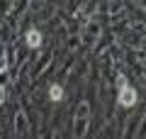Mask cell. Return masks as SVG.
Returning <instances> with one entry per match:
<instances>
[{
	"instance_id": "1",
	"label": "cell",
	"mask_w": 146,
	"mask_h": 139,
	"mask_svg": "<svg viewBox=\"0 0 146 139\" xmlns=\"http://www.w3.org/2000/svg\"><path fill=\"white\" fill-rule=\"evenodd\" d=\"M117 86H119V105L131 108V105L136 103V93H134V88L127 86V78H124V76L117 78Z\"/></svg>"
},
{
	"instance_id": "3",
	"label": "cell",
	"mask_w": 146,
	"mask_h": 139,
	"mask_svg": "<svg viewBox=\"0 0 146 139\" xmlns=\"http://www.w3.org/2000/svg\"><path fill=\"white\" fill-rule=\"evenodd\" d=\"M49 98H51L54 103H58V100L63 98V88H61V86H56V83H54V86L49 88Z\"/></svg>"
},
{
	"instance_id": "2",
	"label": "cell",
	"mask_w": 146,
	"mask_h": 139,
	"mask_svg": "<svg viewBox=\"0 0 146 139\" xmlns=\"http://www.w3.org/2000/svg\"><path fill=\"white\" fill-rule=\"evenodd\" d=\"M27 44H29L32 49L42 46V32H39V29H29V32H27Z\"/></svg>"
},
{
	"instance_id": "4",
	"label": "cell",
	"mask_w": 146,
	"mask_h": 139,
	"mask_svg": "<svg viewBox=\"0 0 146 139\" xmlns=\"http://www.w3.org/2000/svg\"><path fill=\"white\" fill-rule=\"evenodd\" d=\"M5 103V88H0V105Z\"/></svg>"
}]
</instances>
